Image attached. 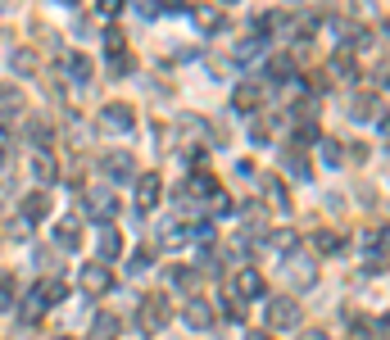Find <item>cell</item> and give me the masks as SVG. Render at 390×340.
Here are the masks:
<instances>
[{
	"mask_svg": "<svg viewBox=\"0 0 390 340\" xmlns=\"http://www.w3.org/2000/svg\"><path fill=\"white\" fill-rule=\"evenodd\" d=\"M268 322H272L277 331H291V327H300V304H295V299H286V295L268 299Z\"/></svg>",
	"mask_w": 390,
	"mask_h": 340,
	"instance_id": "obj_1",
	"label": "cell"
},
{
	"mask_svg": "<svg viewBox=\"0 0 390 340\" xmlns=\"http://www.w3.org/2000/svg\"><path fill=\"white\" fill-rule=\"evenodd\" d=\"M100 168H105L109 182H127V177L136 173V159H132L127 150H109V154H100Z\"/></svg>",
	"mask_w": 390,
	"mask_h": 340,
	"instance_id": "obj_2",
	"label": "cell"
},
{
	"mask_svg": "<svg viewBox=\"0 0 390 340\" xmlns=\"http://www.w3.org/2000/svg\"><path fill=\"white\" fill-rule=\"evenodd\" d=\"M282 273H286V281H291V286H300V290L318 281V264H314V259H300V254H291V259H286V268H282Z\"/></svg>",
	"mask_w": 390,
	"mask_h": 340,
	"instance_id": "obj_3",
	"label": "cell"
},
{
	"mask_svg": "<svg viewBox=\"0 0 390 340\" xmlns=\"http://www.w3.org/2000/svg\"><path fill=\"white\" fill-rule=\"evenodd\" d=\"M37 68H41V55H37L32 45H19V50H10V73H14V77H32Z\"/></svg>",
	"mask_w": 390,
	"mask_h": 340,
	"instance_id": "obj_4",
	"label": "cell"
},
{
	"mask_svg": "<svg viewBox=\"0 0 390 340\" xmlns=\"http://www.w3.org/2000/svg\"><path fill=\"white\" fill-rule=\"evenodd\" d=\"M109 286H114V277H109L105 264H87L82 268V290H87V295H105Z\"/></svg>",
	"mask_w": 390,
	"mask_h": 340,
	"instance_id": "obj_5",
	"label": "cell"
},
{
	"mask_svg": "<svg viewBox=\"0 0 390 340\" xmlns=\"http://www.w3.org/2000/svg\"><path fill=\"white\" fill-rule=\"evenodd\" d=\"M100 123H105L109 132L127 136V132H132V123H136V118H132V109H127V105H105V114H100Z\"/></svg>",
	"mask_w": 390,
	"mask_h": 340,
	"instance_id": "obj_6",
	"label": "cell"
},
{
	"mask_svg": "<svg viewBox=\"0 0 390 340\" xmlns=\"http://www.w3.org/2000/svg\"><path fill=\"white\" fill-rule=\"evenodd\" d=\"M91 213H96V218L100 222H109V218H114V213H119V195H114V191H109V187H96V191H91Z\"/></svg>",
	"mask_w": 390,
	"mask_h": 340,
	"instance_id": "obj_7",
	"label": "cell"
},
{
	"mask_svg": "<svg viewBox=\"0 0 390 340\" xmlns=\"http://www.w3.org/2000/svg\"><path fill=\"white\" fill-rule=\"evenodd\" d=\"M77 236H82V218L68 213V218L54 222V245H64V250H77Z\"/></svg>",
	"mask_w": 390,
	"mask_h": 340,
	"instance_id": "obj_8",
	"label": "cell"
},
{
	"mask_svg": "<svg viewBox=\"0 0 390 340\" xmlns=\"http://www.w3.org/2000/svg\"><path fill=\"white\" fill-rule=\"evenodd\" d=\"M191 19L200 23V32H223V28H227V19H223V10H218V5H195Z\"/></svg>",
	"mask_w": 390,
	"mask_h": 340,
	"instance_id": "obj_9",
	"label": "cell"
},
{
	"mask_svg": "<svg viewBox=\"0 0 390 340\" xmlns=\"http://www.w3.org/2000/svg\"><path fill=\"white\" fill-rule=\"evenodd\" d=\"M159 177H154V173H145L141 177V182H136V209H141V213H145V209H154V204H159Z\"/></svg>",
	"mask_w": 390,
	"mask_h": 340,
	"instance_id": "obj_10",
	"label": "cell"
},
{
	"mask_svg": "<svg viewBox=\"0 0 390 340\" xmlns=\"http://www.w3.org/2000/svg\"><path fill=\"white\" fill-rule=\"evenodd\" d=\"M100 259H105V264H109V259H119V254H123V231L119 227H109V222H105V227H100Z\"/></svg>",
	"mask_w": 390,
	"mask_h": 340,
	"instance_id": "obj_11",
	"label": "cell"
},
{
	"mask_svg": "<svg viewBox=\"0 0 390 340\" xmlns=\"http://www.w3.org/2000/svg\"><path fill=\"white\" fill-rule=\"evenodd\" d=\"M182 322H186V327H195V331H209L214 313H209V304H205V299H191V304L182 308Z\"/></svg>",
	"mask_w": 390,
	"mask_h": 340,
	"instance_id": "obj_12",
	"label": "cell"
},
{
	"mask_svg": "<svg viewBox=\"0 0 390 340\" xmlns=\"http://www.w3.org/2000/svg\"><path fill=\"white\" fill-rule=\"evenodd\" d=\"M232 290H236V299H259V295H263V277L245 268V273L236 277V286H232Z\"/></svg>",
	"mask_w": 390,
	"mask_h": 340,
	"instance_id": "obj_13",
	"label": "cell"
},
{
	"mask_svg": "<svg viewBox=\"0 0 390 340\" xmlns=\"http://www.w3.org/2000/svg\"><path fill=\"white\" fill-rule=\"evenodd\" d=\"M232 100H236V109H259V100H263V87H259V82H240V87H236V96H232Z\"/></svg>",
	"mask_w": 390,
	"mask_h": 340,
	"instance_id": "obj_14",
	"label": "cell"
},
{
	"mask_svg": "<svg viewBox=\"0 0 390 340\" xmlns=\"http://www.w3.org/2000/svg\"><path fill=\"white\" fill-rule=\"evenodd\" d=\"M349 114H354L358 123H368L372 114H381V96H354V105H349Z\"/></svg>",
	"mask_w": 390,
	"mask_h": 340,
	"instance_id": "obj_15",
	"label": "cell"
},
{
	"mask_svg": "<svg viewBox=\"0 0 390 340\" xmlns=\"http://www.w3.org/2000/svg\"><path fill=\"white\" fill-rule=\"evenodd\" d=\"M45 209H50L45 191H32V195L23 200V218H28V222H37V218H45Z\"/></svg>",
	"mask_w": 390,
	"mask_h": 340,
	"instance_id": "obj_16",
	"label": "cell"
},
{
	"mask_svg": "<svg viewBox=\"0 0 390 340\" xmlns=\"http://www.w3.org/2000/svg\"><path fill=\"white\" fill-rule=\"evenodd\" d=\"M259 59H263V36H254V41H240L236 45V64H259Z\"/></svg>",
	"mask_w": 390,
	"mask_h": 340,
	"instance_id": "obj_17",
	"label": "cell"
},
{
	"mask_svg": "<svg viewBox=\"0 0 390 340\" xmlns=\"http://www.w3.org/2000/svg\"><path fill=\"white\" fill-rule=\"evenodd\" d=\"M218 304H223L227 322H240V313H245V304L236 299V290H232V286H223V295H218Z\"/></svg>",
	"mask_w": 390,
	"mask_h": 340,
	"instance_id": "obj_18",
	"label": "cell"
},
{
	"mask_svg": "<svg viewBox=\"0 0 390 340\" xmlns=\"http://www.w3.org/2000/svg\"><path fill=\"white\" fill-rule=\"evenodd\" d=\"M54 173H59V168H54L50 154H32V177H37V182H45V187H50Z\"/></svg>",
	"mask_w": 390,
	"mask_h": 340,
	"instance_id": "obj_19",
	"label": "cell"
},
{
	"mask_svg": "<svg viewBox=\"0 0 390 340\" xmlns=\"http://www.w3.org/2000/svg\"><path fill=\"white\" fill-rule=\"evenodd\" d=\"M114 336H119V318L100 313V318L91 322V340H114Z\"/></svg>",
	"mask_w": 390,
	"mask_h": 340,
	"instance_id": "obj_20",
	"label": "cell"
},
{
	"mask_svg": "<svg viewBox=\"0 0 390 340\" xmlns=\"http://www.w3.org/2000/svg\"><path fill=\"white\" fill-rule=\"evenodd\" d=\"M19 109H23V91L5 82V87H0V114H19Z\"/></svg>",
	"mask_w": 390,
	"mask_h": 340,
	"instance_id": "obj_21",
	"label": "cell"
},
{
	"mask_svg": "<svg viewBox=\"0 0 390 340\" xmlns=\"http://www.w3.org/2000/svg\"><path fill=\"white\" fill-rule=\"evenodd\" d=\"M163 313H168V304H163V295H154V299H145V327H163Z\"/></svg>",
	"mask_w": 390,
	"mask_h": 340,
	"instance_id": "obj_22",
	"label": "cell"
},
{
	"mask_svg": "<svg viewBox=\"0 0 390 340\" xmlns=\"http://www.w3.org/2000/svg\"><path fill=\"white\" fill-rule=\"evenodd\" d=\"M336 250H340L336 231H314V254H336Z\"/></svg>",
	"mask_w": 390,
	"mask_h": 340,
	"instance_id": "obj_23",
	"label": "cell"
},
{
	"mask_svg": "<svg viewBox=\"0 0 390 340\" xmlns=\"http://www.w3.org/2000/svg\"><path fill=\"white\" fill-rule=\"evenodd\" d=\"M64 64H68V77H73V82H87L91 77V59L87 55H68Z\"/></svg>",
	"mask_w": 390,
	"mask_h": 340,
	"instance_id": "obj_24",
	"label": "cell"
},
{
	"mask_svg": "<svg viewBox=\"0 0 390 340\" xmlns=\"http://www.w3.org/2000/svg\"><path fill=\"white\" fill-rule=\"evenodd\" d=\"M286 177H300V182H309V159H304V154H286Z\"/></svg>",
	"mask_w": 390,
	"mask_h": 340,
	"instance_id": "obj_25",
	"label": "cell"
},
{
	"mask_svg": "<svg viewBox=\"0 0 390 340\" xmlns=\"http://www.w3.org/2000/svg\"><path fill=\"white\" fill-rule=\"evenodd\" d=\"M263 191H268V200H272L277 209H291V195H286V187L277 182V177H268V182H263Z\"/></svg>",
	"mask_w": 390,
	"mask_h": 340,
	"instance_id": "obj_26",
	"label": "cell"
},
{
	"mask_svg": "<svg viewBox=\"0 0 390 340\" xmlns=\"http://www.w3.org/2000/svg\"><path fill=\"white\" fill-rule=\"evenodd\" d=\"M64 295H68V286H59V281H50V286H37V299H41V304H59Z\"/></svg>",
	"mask_w": 390,
	"mask_h": 340,
	"instance_id": "obj_27",
	"label": "cell"
},
{
	"mask_svg": "<svg viewBox=\"0 0 390 340\" xmlns=\"http://www.w3.org/2000/svg\"><path fill=\"white\" fill-rule=\"evenodd\" d=\"M331 73H336L340 82H354V59L349 55H331Z\"/></svg>",
	"mask_w": 390,
	"mask_h": 340,
	"instance_id": "obj_28",
	"label": "cell"
},
{
	"mask_svg": "<svg viewBox=\"0 0 390 340\" xmlns=\"http://www.w3.org/2000/svg\"><path fill=\"white\" fill-rule=\"evenodd\" d=\"M28 136H32V145H45V141H50V123L32 118V123H28Z\"/></svg>",
	"mask_w": 390,
	"mask_h": 340,
	"instance_id": "obj_29",
	"label": "cell"
},
{
	"mask_svg": "<svg viewBox=\"0 0 390 340\" xmlns=\"http://www.w3.org/2000/svg\"><path fill=\"white\" fill-rule=\"evenodd\" d=\"M268 73L277 77V82H282V77H291V73H295V59H291V55H277V59L268 64Z\"/></svg>",
	"mask_w": 390,
	"mask_h": 340,
	"instance_id": "obj_30",
	"label": "cell"
},
{
	"mask_svg": "<svg viewBox=\"0 0 390 340\" xmlns=\"http://www.w3.org/2000/svg\"><path fill=\"white\" fill-rule=\"evenodd\" d=\"M5 231H10L14 241H28V236H32V222H28V218H10V227H5Z\"/></svg>",
	"mask_w": 390,
	"mask_h": 340,
	"instance_id": "obj_31",
	"label": "cell"
},
{
	"mask_svg": "<svg viewBox=\"0 0 390 340\" xmlns=\"http://www.w3.org/2000/svg\"><path fill=\"white\" fill-rule=\"evenodd\" d=\"M182 132H186V141H195V136L209 132V123L205 118H182Z\"/></svg>",
	"mask_w": 390,
	"mask_h": 340,
	"instance_id": "obj_32",
	"label": "cell"
},
{
	"mask_svg": "<svg viewBox=\"0 0 390 340\" xmlns=\"http://www.w3.org/2000/svg\"><path fill=\"white\" fill-rule=\"evenodd\" d=\"M168 281H173L177 290H186V286H195V273H186V268H168Z\"/></svg>",
	"mask_w": 390,
	"mask_h": 340,
	"instance_id": "obj_33",
	"label": "cell"
},
{
	"mask_svg": "<svg viewBox=\"0 0 390 340\" xmlns=\"http://www.w3.org/2000/svg\"><path fill=\"white\" fill-rule=\"evenodd\" d=\"M14 295H19L14 277H0V308H5V304H14Z\"/></svg>",
	"mask_w": 390,
	"mask_h": 340,
	"instance_id": "obj_34",
	"label": "cell"
},
{
	"mask_svg": "<svg viewBox=\"0 0 390 340\" xmlns=\"http://www.w3.org/2000/svg\"><path fill=\"white\" fill-rule=\"evenodd\" d=\"M314 141H318V127H314V123L295 127V145H314Z\"/></svg>",
	"mask_w": 390,
	"mask_h": 340,
	"instance_id": "obj_35",
	"label": "cell"
},
{
	"mask_svg": "<svg viewBox=\"0 0 390 340\" xmlns=\"http://www.w3.org/2000/svg\"><path fill=\"white\" fill-rule=\"evenodd\" d=\"M272 245H277L282 254H291L295 250V231H272Z\"/></svg>",
	"mask_w": 390,
	"mask_h": 340,
	"instance_id": "obj_36",
	"label": "cell"
},
{
	"mask_svg": "<svg viewBox=\"0 0 390 340\" xmlns=\"http://www.w3.org/2000/svg\"><path fill=\"white\" fill-rule=\"evenodd\" d=\"M109 68H114L119 77H127L132 73V55H114V59H109Z\"/></svg>",
	"mask_w": 390,
	"mask_h": 340,
	"instance_id": "obj_37",
	"label": "cell"
},
{
	"mask_svg": "<svg viewBox=\"0 0 390 340\" xmlns=\"http://www.w3.org/2000/svg\"><path fill=\"white\" fill-rule=\"evenodd\" d=\"M37 268H41V273H59V259H54V254H37Z\"/></svg>",
	"mask_w": 390,
	"mask_h": 340,
	"instance_id": "obj_38",
	"label": "cell"
},
{
	"mask_svg": "<svg viewBox=\"0 0 390 340\" xmlns=\"http://www.w3.org/2000/svg\"><path fill=\"white\" fill-rule=\"evenodd\" d=\"M96 10H100V14H105V19H114V14H119V10H123V0H100Z\"/></svg>",
	"mask_w": 390,
	"mask_h": 340,
	"instance_id": "obj_39",
	"label": "cell"
},
{
	"mask_svg": "<svg viewBox=\"0 0 390 340\" xmlns=\"http://www.w3.org/2000/svg\"><path fill=\"white\" fill-rule=\"evenodd\" d=\"M159 10H163V14H182L186 0H159Z\"/></svg>",
	"mask_w": 390,
	"mask_h": 340,
	"instance_id": "obj_40",
	"label": "cell"
},
{
	"mask_svg": "<svg viewBox=\"0 0 390 340\" xmlns=\"http://www.w3.org/2000/svg\"><path fill=\"white\" fill-rule=\"evenodd\" d=\"M354 14H363V19H368V14H372V0H354Z\"/></svg>",
	"mask_w": 390,
	"mask_h": 340,
	"instance_id": "obj_41",
	"label": "cell"
},
{
	"mask_svg": "<svg viewBox=\"0 0 390 340\" xmlns=\"http://www.w3.org/2000/svg\"><path fill=\"white\" fill-rule=\"evenodd\" d=\"M300 340H331L327 331H300Z\"/></svg>",
	"mask_w": 390,
	"mask_h": 340,
	"instance_id": "obj_42",
	"label": "cell"
},
{
	"mask_svg": "<svg viewBox=\"0 0 390 340\" xmlns=\"http://www.w3.org/2000/svg\"><path fill=\"white\" fill-rule=\"evenodd\" d=\"M245 340H272V336H263V331H254V336H245Z\"/></svg>",
	"mask_w": 390,
	"mask_h": 340,
	"instance_id": "obj_43",
	"label": "cell"
},
{
	"mask_svg": "<svg viewBox=\"0 0 390 340\" xmlns=\"http://www.w3.org/2000/svg\"><path fill=\"white\" fill-rule=\"evenodd\" d=\"M218 5H236V0H218Z\"/></svg>",
	"mask_w": 390,
	"mask_h": 340,
	"instance_id": "obj_44",
	"label": "cell"
},
{
	"mask_svg": "<svg viewBox=\"0 0 390 340\" xmlns=\"http://www.w3.org/2000/svg\"><path fill=\"white\" fill-rule=\"evenodd\" d=\"M59 5H77V0H59Z\"/></svg>",
	"mask_w": 390,
	"mask_h": 340,
	"instance_id": "obj_45",
	"label": "cell"
},
{
	"mask_svg": "<svg viewBox=\"0 0 390 340\" xmlns=\"http://www.w3.org/2000/svg\"><path fill=\"white\" fill-rule=\"evenodd\" d=\"M50 340H68V336H50Z\"/></svg>",
	"mask_w": 390,
	"mask_h": 340,
	"instance_id": "obj_46",
	"label": "cell"
}]
</instances>
